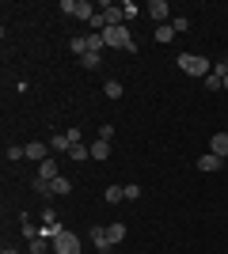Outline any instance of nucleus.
I'll list each match as a JSON object with an SVG mask.
<instances>
[{"label":"nucleus","instance_id":"nucleus-1","mask_svg":"<svg viewBox=\"0 0 228 254\" xmlns=\"http://www.w3.org/2000/svg\"><path fill=\"white\" fill-rule=\"evenodd\" d=\"M103 42L114 46V50H126L130 57L137 53V42H133V34H130V27H126V23H122V27H107V31H103Z\"/></svg>","mask_w":228,"mask_h":254},{"label":"nucleus","instance_id":"nucleus-2","mask_svg":"<svg viewBox=\"0 0 228 254\" xmlns=\"http://www.w3.org/2000/svg\"><path fill=\"white\" fill-rule=\"evenodd\" d=\"M179 68H183V72H190V76H202V80H206V76L213 72V61H209V57H202V53H179Z\"/></svg>","mask_w":228,"mask_h":254},{"label":"nucleus","instance_id":"nucleus-3","mask_svg":"<svg viewBox=\"0 0 228 254\" xmlns=\"http://www.w3.org/2000/svg\"><path fill=\"white\" fill-rule=\"evenodd\" d=\"M61 11H65V15H73V19H95V8H91V4H87V0H61Z\"/></svg>","mask_w":228,"mask_h":254},{"label":"nucleus","instance_id":"nucleus-4","mask_svg":"<svg viewBox=\"0 0 228 254\" xmlns=\"http://www.w3.org/2000/svg\"><path fill=\"white\" fill-rule=\"evenodd\" d=\"M54 254H80V235L65 228V232L54 239Z\"/></svg>","mask_w":228,"mask_h":254},{"label":"nucleus","instance_id":"nucleus-5","mask_svg":"<svg viewBox=\"0 0 228 254\" xmlns=\"http://www.w3.org/2000/svg\"><path fill=\"white\" fill-rule=\"evenodd\" d=\"M145 11H149L152 19H156V27H163V23H171L175 15H171V4H167V0H149V4H145Z\"/></svg>","mask_w":228,"mask_h":254},{"label":"nucleus","instance_id":"nucleus-6","mask_svg":"<svg viewBox=\"0 0 228 254\" xmlns=\"http://www.w3.org/2000/svg\"><path fill=\"white\" fill-rule=\"evenodd\" d=\"M73 144H80V129H69V133H54L50 137V152H69Z\"/></svg>","mask_w":228,"mask_h":254},{"label":"nucleus","instance_id":"nucleus-7","mask_svg":"<svg viewBox=\"0 0 228 254\" xmlns=\"http://www.w3.org/2000/svg\"><path fill=\"white\" fill-rule=\"evenodd\" d=\"M23 152H27V159L42 163V159H50V140H31V144H23Z\"/></svg>","mask_w":228,"mask_h":254},{"label":"nucleus","instance_id":"nucleus-8","mask_svg":"<svg viewBox=\"0 0 228 254\" xmlns=\"http://www.w3.org/2000/svg\"><path fill=\"white\" fill-rule=\"evenodd\" d=\"M91 243H95L103 254H107L110 247H114V243H110V235H107V224H95V228H91Z\"/></svg>","mask_w":228,"mask_h":254},{"label":"nucleus","instance_id":"nucleus-9","mask_svg":"<svg viewBox=\"0 0 228 254\" xmlns=\"http://www.w3.org/2000/svg\"><path fill=\"white\" fill-rule=\"evenodd\" d=\"M209 152L221 156V159H228V133H213V137H209Z\"/></svg>","mask_w":228,"mask_h":254},{"label":"nucleus","instance_id":"nucleus-10","mask_svg":"<svg viewBox=\"0 0 228 254\" xmlns=\"http://www.w3.org/2000/svg\"><path fill=\"white\" fill-rule=\"evenodd\" d=\"M194 163H198V171H221V167H225V159H221V156H213V152H206V156H198Z\"/></svg>","mask_w":228,"mask_h":254},{"label":"nucleus","instance_id":"nucleus-11","mask_svg":"<svg viewBox=\"0 0 228 254\" xmlns=\"http://www.w3.org/2000/svg\"><path fill=\"white\" fill-rule=\"evenodd\" d=\"M38 179H42V182L61 179V175H57V159H42V163H38Z\"/></svg>","mask_w":228,"mask_h":254},{"label":"nucleus","instance_id":"nucleus-12","mask_svg":"<svg viewBox=\"0 0 228 254\" xmlns=\"http://www.w3.org/2000/svg\"><path fill=\"white\" fill-rule=\"evenodd\" d=\"M27 254H54V239H42V235L31 239V243H27Z\"/></svg>","mask_w":228,"mask_h":254},{"label":"nucleus","instance_id":"nucleus-13","mask_svg":"<svg viewBox=\"0 0 228 254\" xmlns=\"http://www.w3.org/2000/svg\"><path fill=\"white\" fill-rule=\"evenodd\" d=\"M69 159H76V163L91 159V144H84V140H80V144H73V148H69Z\"/></svg>","mask_w":228,"mask_h":254},{"label":"nucleus","instance_id":"nucleus-14","mask_svg":"<svg viewBox=\"0 0 228 254\" xmlns=\"http://www.w3.org/2000/svg\"><path fill=\"white\" fill-rule=\"evenodd\" d=\"M91 159H99V163H103V159H110V140H99V137H95V144H91Z\"/></svg>","mask_w":228,"mask_h":254},{"label":"nucleus","instance_id":"nucleus-15","mask_svg":"<svg viewBox=\"0 0 228 254\" xmlns=\"http://www.w3.org/2000/svg\"><path fill=\"white\" fill-rule=\"evenodd\" d=\"M103 197H107V205L126 201V186H107V190H103Z\"/></svg>","mask_w":228,"mask_h":254},{"label":"nucleus","instance_id":"nucleus-16","mask_svg":"<svg viewBox=\"0 0 228 254\" xmlns=\"http://www.w3.org/2000/svg\"><path fill=\"white\" fill-rule=\"evenodd\" d=\"M225 76L228 72H217V68H213V72L206 76V87H209V91H221V87H225Z\"/></svg>","mask_w":228,"mask_h":254},{"label":"nucleus","instance_id":"nucleus-17","mask_svg":"<svg viewBox=\"0 0 228 254\" xmlns=\"http://www.w3.org/2000/svg\"><path fill=\"white\" fill-rule=\"evenodd\" d=\"M107 235H110V243H122L126 239V224H107Z\"/></svg>","mask_w":228,"mask_h":254},{"label":"nucleus","instance_id":"nucleus-18","mask_svg":"<svg viewBox=\"0 0 228 254\" xmlns=\"http://www.w3.org/2000/svg\"><path fill=\"white\" fill-rule=\"evenodd\" d=\"M141 11H145V8H137V4H133V0H122V15H126V19H130V23L137 19V15H141Z\"/></svg>","mask_w":228,"mask_h":254},{"label":"nucleus","instance_id":"nucleus-19","mask_svg":"<svg viewBox=\"0 0 228 254\" xmlns=\"http://www.w3.org/2000/svg\"><path fill=\"white\" fill-rule=\"evenodd\" d=\"M171 38H175V27H171V23L156 27V42H171Z\"/></svg>","mask_w":228,"mask_h":254},{"label":"nucleus","instance_id":"nucleus-20","mask_svg":"<svg viewBox=\"0 0 228 254\" xmlns=\"http://www.w3.org/2000/svg\"><path fill=\"white\" fill-rule=\"evenodd\" d=\"M103 34H87V53H103Z\"/></svg>","mask_w":228,"mask_h":254},{"label":"nucleus","instance_id":"nucleus-21","mask_svg":"<svg viewBox=\"0 0 228 254\" xmlns=\"http://www.w3.org/2000/svg\"><path fill=\"white\" fill-rule=\"evenodd\" d=\"M69 50H73L76 57H84L87 53V38H69Z\"/></svg>","mask_w":228,"mask_h":254},{"label":"nucleus","instance_id":"nucleus-22","mask_svg":"<svg viewBox=\"0 0 228 254\" xmlns=\"http://www.w3.org/2000/svg\"><path fill=\"white\" fill-rule=\"evenodd\" d=\"M103 95H107V99H122V84H118V80H107Z\"/></svg>","mask_w":228,"mask_h":254},{"label":"nucleus","instance_id":"nucleus-23","mask_svg":"<svg viewBox=\"0 0 228 254\" xmlns=\"http://www.w3.org/2000/svg\"><path fill=\"white\" fill-rule=\"evenodd\" d=\"M57 193H73V182L69 179H54V197Z\"/></svg>","mask_w":228,"mask_h":254},{"label":"nucleus","instance_id":"nucleus-24","mask_svg":"<svg viewBox=\"0 0 228 254\" xmlns=\"http://www.w3.org/2000/svg\"><path fill=\"white\" fill-rule=\"evenodd\" d=\"M171 27H175V34H183V31H190V19H186V15H175Z\"/></svg>","mask_w":228,"mask_h":254},{"label":"nucleus","instance_id":"nucleus-25","mask_svg":"<svg viewBox=\"0 0 228 254\" xmlns=\"http://www.w3.org/2000/svg\"><path fill=\"white\" fill-rule=\"evenodd\" d=\"M141 186H137V182H130V186H126V201H137V197H141Z\"/></svg>","mask_w":228,"mask_h":254},{"label":"nucleus","instance_id":"nucleus-26","mask_svg":"<svg viewBox=\"0 0 228 254\" xmlns=\"http://www.w3.org/2000/svg\"><path fill=\"white\" fill-rule=\"evenodd\" d=\"M80 64H84V68H99V53H84Z\"/></svg>","mask_w":228,"mask_h":254},{"label":"nucleus","instance_id":"nucleus-27","mask_svg":"<svg viewBox=\"0 0 228 254\" xmlns=\"http://www.w3.org/2000/svg\"><path fill=\"white\" fill-rule=\"evenodd\" d=\"M15 159H27V152H23L19 144H11V148H8V163H15Z\"/></svg>","mask_w":228,"mask_h":254},{"label":"nucleus","instance_id":"nucleus-28","mask_svg":"<svg viewBox=\"0 0 228 254\" xmlns=\"http://www.w3.org/2000/svg\"><path fill=\"white\" fill-rule=\"evenodd\" d=\"M99 140H114V126H99Z\"/></svg>","mask_w":228,"mask_h":254},{"label":"nucleus","instance_id":"nucleus-29","mask_svg":"<svg viewBox=\"0 0 228 254\" xmlns=\"http://www.w3.org/2000/svg\"><path fill=\"white\" fill-rule=\"evenodd\" d=\"M0 254H15V251H11V247H4V251H0Z\"/></svg>","mask_w":228,"mask_h":254},{"label":"nucleus","instance_id":"nucleus-30","mask_svg":"<svg viewBox=\"0 0 228 254\" xmlns=\"http://www.w3.org/2000/svg\"><path fill=\"white\" fill-rule=\"evenodd\" d=\"M225 91H228V76H225Z\"/></svg>","mask_w":228,"mask_h":254}]
</instances>
